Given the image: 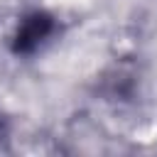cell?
<instances>
[{"instance_id": "1", "label": "cell", "mask_w": 157, "mask_h": 157, "mask_svg": "<svg viewBox=\"0 0 157 157\" xmlns=\"http://www.w3.org/2000/svg\"><path fill=\"white\" fill-rule=\"evenodd\" d=\"M54 32H56V17L47 10H32L17 22L10 39V49L17 56H29L39 52L54 37Z\"/></svg>"}, {"instance_id": "2", "label": "cell", "mask_w": 157, "mask_h": 157, "mask_svg": "<svg viewBox=\"0 0 157 157\" xmlns=\"http://www.w3.org/2000/svg\"><path fill=\"white\" fill-rule=\"evenodd\" d=\"M0 132H2V125H0Z\"/></svg>"}]
</instances>
